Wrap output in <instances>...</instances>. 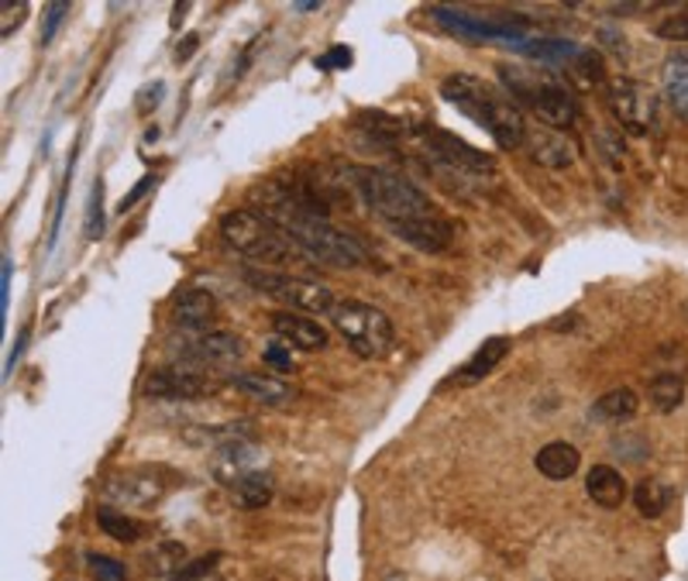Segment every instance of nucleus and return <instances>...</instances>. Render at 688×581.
I'll list each match as a JSON object with an SVG mask.
<instances>
[{
	"label": "nucleus",
	"instance_id": "f257e3e1",
	"mask_svg": "<svg viewBox=\"0 0 688 581\" xmlns=\"http://www.w3.org/2000/svg\"><path fill=\"white\" fill-rule=\"evenodd\" d=\"M252 200L259 203V217L273 220L279 231L293 238L317 265L359 268L368 262L362 241H354L341 227L330 224L327 206L310 197L307 190H300V186L259 182L252 190Z\"/></svg>",
	"mask_w": 688,
	"mask_h": 581
},
{
	"label": "nucleus",
	"instance_id": "f03ea898",
	"mask_svg": "<svg viewBox=\"0 0 688 581\" xmlns=\"http://www.w3.org/2000/svg\"><path fill=\"white\" fill-rule=\"evenodd\" d=\"M441 97L451 103L454 111H462L468 121H475L478 128H486L499 149H524V141H527V121L524 114H520V108L503 97V93H496L489 83L483 79H475L468 73H454L441 83Z\"/></svg>",
	"mask_w": 688,
	"mask_h": 581
},
{
	"label": "nucleus",
	"instance_id": "7ed1b4c3",
	"mask_svg": "<svg viewBox=\"0 0 688 581\" xmlns=\"http://www.w3.org/2000/svg\"><path fill=\"white\" fill-rule=\"evenodd\" d=\"M348 179H351V190L362 197V203L368 206V211L389 224V231H396V227H403V224L427 220L434 214H441L427 200V193H421L413 182H406L403 176H392L386 169L351 165Z\"/></svg>",
	"mask_w": 688,
	"mask_h": 581
},
{
	"label": "nucleus",
	"instance_id": "20e7f679",
	"mask_svg": "<svg viewBox=\"0 0 688 581\" xmlns=\"http://www.w3.org/2000/svg\"><path fill=\"white\" fill-rule=\"evenodd\" d=\"M221 238L235 255L255 265H317L303 248L289 238L273 220L259 217L255 211H232L221 217Z\"/></svg>",
	"mask_w": 688,
	"mask_h": 581
},
{
	"label": "nucleus",
	"instance_id": "39448f33",
	"mask_svg": "<svg viewBox=\"0 0 688 581\" xmlns=\"http://www.w3.org/2000/svg\"><path fill=\"white\" fill-rule=\"evenodd\" d=\"M499 76H503V87L513 103H524L540 121L551 124V128H572L578 117V103L565 83H558L548 73H534L524 66H510V62H499Z\"/></svg>",
	"mask_w": 688,
	"mask_h": 581
},
{
	"label": "nucleus",
	"instance_id": "423d86ee",
	"mask_svg": "<svg viewBox=\"0 0 688 581\" xmlns=\"http://www.w3.org/2000/svg\"><path fill=\"white\" fill-rule=\"evenodd\" d=\"M330 324L341 334V341L359 358H383L396 341V327L379 306L362 300H338L330 310Z\"/></svg>",
	"mask_w": 688,
	"mask_h": 581
},
{
	"label": "nucleus",
	"instance_id": "0eeeda50",
	"mask_svg": "<svg viewBox=\"0 0 688 581\" xmlns=\"http://www.w3.org/2000/svg\"><path fill=\"white\" fill-rule=\"evenodd\" d=\"M245 282L255 289L259 296L283 303V310L307 317H330V310L338 306L335 293L317 279H300L289 273H265V268H245Z\"/></svg>",
	"mask_w": 688,
	"mask_h": 581
},
{
	"label": "nucleus",
	"instance_id": "6e6552de",
	"mask_svg": "<svg viewBox=\"0 0 688 581\" xmlns=\"http://www.w3.org/2000/svg\"><path fill=\"white\" fill-rule=\"evenodd\" d=\"M221 389V379H214L211 371L203 365L193 362H179V365H165L155 368L149 382H145V396L149 400H203V396H214Z\"/></svg>",
	"mask_w": 688,
	"mask_h": 581
},
{
	"label": "nucleus",
	"instance_id": "1a4fd4ad",
	"mask_svg": "<svg viewBox=\"0 0 688 581\" xmlns=\"http://www.w3.org/2000/svg\"><path fill=\"white\" fill-rule=\"evenodd\" d=\"M610 103H613V114L616 121L627 128L630 135H648L658 121V103L651 97L648 87H640L637 79L627 76H616L613 87H610Z\"/></svg>",
	"mask_w": 688,
	"mask_h": 581
},
{
	"label": "nucleus",
	"instance_id": "9d476101",
	"mask_svg": "<svg viewBox=\"0 0 688 581\" xmlns=\"http://www.w3.org/2000/svg\"><path fill=\"white\" fill-rule=\"evenodd\" d=\"M421 144H424V152H430V159L451 165V169H462V173H492L496 169L489 152H478L475 144L454 138L451 131L430 128L421 135Z\"/></svg>",
	"mask_w": 688,
	"mask_h": 581
},
{
	"label": "nucleus",
	"instance_id": "9b49d317",
	"mask_svg": "<svg viewBox=\"0 0 688 581\" xmlns=\"http://www.w3.org/2000/svg\"><path fill=\"white\" fill-rule=\"evenodd\" d=\"M165 495V479L159 468H141V471H128L121 475V479L108 482V500L114 506H155L159 500Z\"/></svg>",
	"mask_w": 688,
	"mask_h": 581
},
{
	"label": "nucleus",
	"instance_id": "f8f14e48",
	"mask_svg": "<svg viewBox=\"0 0 688 581\" xmlns=\"http://www.w3.org/2000/svg\"><path fill=\"white\" fill-rule=\"evenodd\" d=\"M179 355L186 362H193V365H232L245 355V341L238 334H232V330H207V334H197L190 338L183 348H179Z\"/></svg>",
	"mask_w": 688,
	"mask_h": 581
},
{
	"label": "nucleus",
	"instance_id": "ddd939ff",
	"mask_svg": "<svg viewBox=\"0 0 688 581\" xmlns=\"http://www.w3.org/2000/svg\"><path fill=\"white\" fill-rule=\"evenodd\" d=\"M273 334L293 351H321L327 348V327L317 324V317L293 314V310H276L273 314Z\"/></svg>",
	"mask_w": 688,
	"mask_h": 581
},
{
	"label": "nucleus",
	"instance_id": "4468645a",
	"mask_svg": "<svg viewBox=\"0 0 688 581\" xmlns=\"http://www.w3.org/2000/svg\"><path fill=\"white\" fill-rule=\"evenodd\" d=\"M262 462V451L255 444H248V441H227L217 454H214V462H211V471H214V479L224 482V485H238L241 479H248L252 471H262L259 468Z\"/></svg>",
	"mask_w": 688,
	"mask_h": 581
},
{
	"label": "nucleus",
	"instance_id": "2eb2a0df",
	"mask_svg": "<svg viewBox=\"0 0 688 581\" xmlns=\"http://www.w3.org/2000/svg\"><path fill=\"white\" fill-rule=\"evenodd\" d=\"M217 320V300L207 289H186V293L176 296L173 303V324L179 330H197V334H207L211 324Z\"/></svg>",
	"mask_w": 688,
	"mask_h": 581
},
{
	"label": "nucleus",
	"instance_id": "dca6fc26",
	"mask_svg": "<svg viewBox=\"0 0 688 581\" xmlns=\"http://www.w3.org/2000/svg\"><path fill=\"white\" fill-rule=\"evenodd\" d=\"M524 149L530 152V159L537 165H548V169H568V165L575 162V144L561 131H551V128L527 131Z\"/></svg>",
	"mask_w": 688,
	"mask_h": 581
},
{
	"label": "nucleus",
	"instance_id": "f3484780",
	"mask_svg": "<svg viewBox=\"0 0 688 581\" xmlns=\"http://www.w3.org/2000/svg\"><path fill=\"white\" fill-rule=\"evenodd\" d=\"M510 355V338H489L483 341V348L475 351V355L454 371L451 382L454 386H475V382H483L486 376H492V368L503 362Z\"/></svg>",
	"mask_w": 688,
	"mask_h": 581
},
{
	"label": "nucleus",
	"instance_id": "a211bd4d",
	"mask_svg": "<svg viewBox=\"0 0 688 581\" xmlns=\"http://www.w3.org/2000/svg\"><path fill=\"white\" fill-rule=\"evenodd\" d=\"M232 386L241 389L245 396H252L265 406H283L297 396V389L289 386L286 379H276V376H255V371H238V376H232Z\"/></svg>",
	"mask_w": 688,
	"mask_h": 581
},
{
	"label": "nucleus",
	"instance_id": "6ab92c4d",
	"mask_svg": "<svg viewBox=\"0 0 688 581\" xmlns=\"http://www.w3.org/2000/svg\"><path fill=\"white\" fill-rule=\"evenodd\" d=\"M586 489H589V500L602 509H620L627 503V492H630L627 479H623L613 465H596L586 479Z\"/></svg>",
	"mask_w": 688,
	"mask_h": 581
},
{
	"label": "nucleus",
	"instance_id": "aec40b11",
	"mask_svg": "<svg viewBox=\"0 0 688 581\" xmlns=\"http://www.w3.org/2000/svg\"><path fill=\"white\" fill-rule=\"evenodd\" d=\"M637 409H640L637 392L623 386V389H610L606 396H599L589 409V417L599 424H627L637 417Z\"/></svg>",
	"mask_w": 688,
	"mask_h": 581
},
{
	"label": "nucleus",
	"instance_id": "412c9836",
	"mask_svg": "<svg viewBox=\"0 0 688 581\" xmlns=\"http://www.w3.org/2000/svg\"><path fill=\"white\" fill-rule=\"evenodd\" d=\"M578 451L572 447V444H565V441H551V444H545L537 451V471L545 475V479H551V482H565V479H572V475L578 471Z\"/></svg>",
	"mask_w": 688,
	"mask_h": 581
},
{
	"label": "nucleus",
	"instance_id": "4be33fe9",
	"mask_svg": "<svg viewBox=\"0 0 688 581\" xmlns=\"http://www.w3.org/2000/svg\"><path fill=\"white\" fill-rule=\"evenodd\" d=\"M661 79H664V97H668L672 111L681 121H688V52H678L664 62Z\"/></svg>",
	"mask_w": 688,
	"mask_h": 581
},
{
	"label": "nucleus",
	"instance_id": "5701e85b",
	"mask_svg": "<svg viewBox=\"0 0 688 581\" xmlns=\"http://www.w3.org/2000/svg\"><path fill=\"white\" fill-rule=\"evenodd\" d=\"M276 495V482L268 471H252L248 479H241L235 489H232V500L241 506V509H265L268 503H273Z\"/></svg>",
	"mask_w": 688,
	"mask_h": 581
},
{
	"label": "nucleus",
	"instance_id": "b1692460",
	"mask_svg": "<svg viewBox=\"0 0 688 581\" xmlns=\"http://www.w3.org/2000/svg\"><path fill=\"white\" fill-rule=\"evenodd\" d=\"M672 489L664 485L661 479H640L637 489H634V503H637V513L648 516V520H658V516L672 506Z\"/></svg>",
	"mask_w": 688,
	"mask_h": 581
},
{
	"label": "nucleus",
	"instance_id": "393cba45",
	"mask_svg": "<svg viewBox=\"0 0 688 581\" xmlns=\"http://www.w3.org/2000/svg\"><path fill=\"white\" fill-rule=\"evenodd\" d=\"M97 523H100L103 533L114 536L117 544H135V541H141V533H145L135 516H124L121 509H111V506L97 509Z\"/></svg>",
	"mask_w": 688,
	"mask_h": 581
},
{
	"label": "nucleus",
	"instance_id": "a878e982",
	"mask_svg": "<svg viewBox=\"0 0 688 581\" xmlns=\"http://www.w3.org/2000/svg\"><path fill=\"white\" fill-rule=\"evenodd\" d=\"M648 396H651V403H654L661 413H672V409H678L681 400H685V379L675 376V371H664V376H658V379L651 382Z\"/></svg>",
	"mask_w": 688,
	"mask_h": 581
},
{
	"label": "nucleus",
	"instance_id": "bb28decb",
	"mask_svg": "<svg viewBox=\"0 0 688 581\" xmlns=\"http://www.w3.org/2000/svg\"><path fill=\"white\" fill-rule=\"evenodd\" d=\"M103 238V179H93L90 206H87V241Z\"/></svg>",
	"mask_w": 688,
	"mask_h": 581
},
{
	"label": "nucleus",
	"instance_id": "cd10ccee",
	"mask_svg": "<svg viewBox=\"0 0 688 581\" xmlns=\"http://www.w3.org/2000/svg\"><path fill=\"white\" fill-rule=\"evenodd\" d=\"M87 565L97 574V581H128V571H124L121 561L114 557H103V554H87Z\"/></svg>",
	"mask_w": 688,
	"mask_h": 581
},
{
	"label": "nucleus",
	"instance_id": "c85d7f7f",
	"mask_svg": "<svg viewBox=\"0 0 688 581\" xmlns=\"http://www.w3.org/2000/svg\"><path fill=\"white\" fill-rule=\"evenodd\" d=\"M70 17V4H49L46 8V14H41V31H38V38H41V46H49V41L55 38V31L62 28V21Z\"/></svg>",
	"mask_w": 688,
	"mask_h": 581
},
{
	"label": "nucleus",
	"instance_id": "c756f323",
	"mask_svg": "<svg viewBox=\"0 0 688 581\" xmlns=\"http://www.w3.org/2000/svg\"><path fill=\"white\" fill-rule=\"evenodd\" d=\"M221 561V554H207V557H197V561H190V565H183L176 574H170L165 581H200V578H207L211 574V568Z\"/></svg>",
	"mask_w": 688,
	"mask_h": 581
},
{
	"label": "nucleus",
	"instance_id": "7c9ffc66",
	"mask_svg": "<svg viewBox=\"0 0 688 581\" xmlns=\"http://www.w3.org/2000/svg\"><path fill=\"white\" fill-rule=\"evenodd\" d=\"M0 14H4V25H0V35L4 38H11V31H17L21 28V21H25V14H28V4L25 0H4V4H0Z\"/></svg>",
	"mask_w": 688,
	"mask_h": 581
},
{
	"label": "nucleus",
	"instance_id": "2f4dec72",
	"mask_svg": "<svg viewBox=\"0 0 688 581\" xmlns=\"http://www.w3.org/2000/svg\"><path fill=\"white\" fill-rule=\"evenodd\" d=\"M262 358L273 365V368H283V371H289L293 368V355H289V348L283 344V341H276V344H268L265 351H262Z\"/></svg>",
	"mask_w": 688,
	"mask_h": 581
},
{
	"label": "nucleus",
	"instance_id": "473e14b6",
	"mask_svg": "<svg viewBox=\"0 0 688 581\" xmlns=\"http://www.w3.org/2000/svg\"><path fill=\"white\" fill-rule=\"evenodd\" d=\"M11 276H14V262H11V255H4V265H0V314L4 317L11 306Z\"/></svg>",
	"mask_w": 688,
	"mask_h": 581
},
{
	"label": "nucleus",
	"instance_id": "72a5a7b5",
	"mask_svg": "<svg viewBox=\"0 0 688 581\" xmlns=\"http://www.w3.org/2000/svg\"><path fill=\"white\" fill-rule=\"evenodd\" d=\"M152 186H155V176H145V179H141V182L135 186V190H132L128 197H124V200H121V211H128V206H135V203H138V200H141L145 193H149V190H152Z\"/></svg>",
	"mask_w": 688,
	"mask_h": 581
},
{
	"label": "nucleus",
	"instance_id": "f704fd0d",
	"mask_svg": "<svg viewBox=\"0 0 688 581\" xmlns=\"http://www.w3.org/2000/svg\"><path fill=\"white\" fill-rule=\"evenodd\" d=\"M197 46H200V35L197 31H190L183 41H179V49H176V62L183 66V62H190L193 59V52H197Z\"/></svg>",
	"mask_w": 688,
	"mask_h": 581
},
{
	"label": "nucleus",
	"instance_id": "c9c22d12",
	"mask_svg": "<svg viewBox=\"0 0 688 581\" xmlns=\"http://www.w3.org/2000/svg\"><path fill=\"white\" fill-rule=\"evenodd\" d=\"M599 41H610L616 55H627V38L616 35L613 28H602V31H599Z\"/></svg>",
	"mask_w": 688,
	"mask_h": 581
},
{
	"label": "nucleus",
	"instance_id": "e433bc0d",
	"mask_svg": "<svg viewBox=\"0 0 688 581\" xmlns=\"http://www.w3.org/2000/svg\"><path fill=\"white\" fill-rule=\"evenodd\" d=\"M348 62H351V52L338 46L335 52H330V55H324V59H321V66H324V70H330V66H348Z\"/></svg>",
	"mask_w": 688,
	"mask_h": 581
},
{
	"label": "nucleus",
	"instance_id": "4c0bfd02",
	"mask_svg": "<svg viewBox=\"0 0 688 581\" xmlns=\"http://www.w3.org/2000/svg\"><path fill=\"white\" fill-rule=\"evenodd\" d=\"M25 344H28V327H25V330H21V334H17V344H14L11 358H8V376L14 371V365H17V358H21V351H25Z\"/></svg>",
	"mask_w": 688,
	"mask_h": 581
}]
</instances>
